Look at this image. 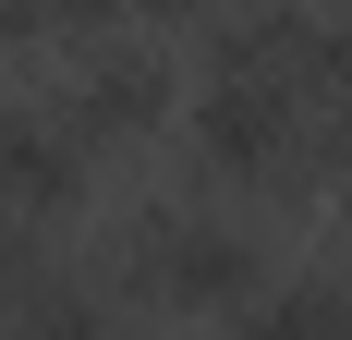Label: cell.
Segmentation results:
<instances>
[{
	"label": "cell",
	"mask_w": 352,
	"mask_h": 340,
	"mask_svg": "<svg viewBox=\"0 0 352 340\" xmlns=\"http://www.w3.org/2000/svg\"><path fill=\"white\" fill-rule=\"evenodd\" d=\"M231 12H255V0H134V25H231Z\"/></svg>",
	"instance_id": "52a82bcc"
},
{
	"label": "cell",
	"mask_w": 352,
	"mask_h": 340,
	"mask_svg": "<svg viewBox=\"0 0 352 340\" xmlns=\"http://www.w3.org/2000/svg\"><path fill=\"white\" fill-rule=\"evenodd\" d=\"M0 340H122V292H109L98 268H49L36 292H12L0 304Z\"/></svg>",
	"instance_id": "8992f818"
},
{
	"label": "cell",
	"mask_w": 352,
	"mask_h": 340,
	"mask_svg": "<svg viewBox=\"0 0 352 340\" xmlns=\"http://www.w3.org/2000/svg\"><path fill=\"white\" fill-rule=\"evenodd\" d=\"M182 146L207 170V195H304L316 182V109L267 73H219L182 98Z\"/></svg>",
	"instance_id": "7a4b0ae2"
},
{
	"label": "cell",
	"mask_w": 352,
	"mask_h": 340,
	"mask_svg": "<svg viewBox=\"0 0 352 340\" xmlns=\"http://www.w3.org/2000/svg\"><path fill=\"white\" fill-rule=\"evenodd\" d=\"M73 195H85V134L61 109H36V98H0V219L61 231Z\"/></svg>",
	"instance_id": "5b68a950"
},
{
	"label": "cell",
	"mask_w": 352,
	"mask_h": 340,
	"mask_svg": "<svg viewBox=\"0 0 352 340\" xmlns=\"http://www.w3.org/2000/svg\"><path fill=\"white\" fill-rule=\"evenodd\" d=\"M207 61L219 73H267V85H292V98L328 122V109L352 98V0H255V12L219 25Z\"/></svg>",
	"instance_id": "3957f363"
},
{
	"label": "cell",
	"mask_w": 352,
	"mask_h": 340,
	"mask_svg": "<svg viewBox=\"0 0 352 340\" xmlns=\"http://www.w3.org/2000/svg\"><path fill=\"white\" fill-rule=\"evenodd\" d=\"M73 122V134H85V158H98V146H134V134H158V122H170V61H158V49H146V36H109V49H85V61L61 73V98H49Z\"/></svg>",
	"instance_id": "277c9868"
},
{
	"label": "cell",
	"mask_w": 352,
	"mask_h": 340,
	"mask_svg": "<svg viewBox=\"0 0 352 340\" xmlns=\"http://www.w3.org/2000/svg\"><path fill=\"white\" fill-rule=\"evenodd\" d=\"M109 292L146 316H243L267 292V243L231 195H182V206H134L109 231Z\"/></svg>",
	"instance_id": "6da1fadb"
}]
</instances>
